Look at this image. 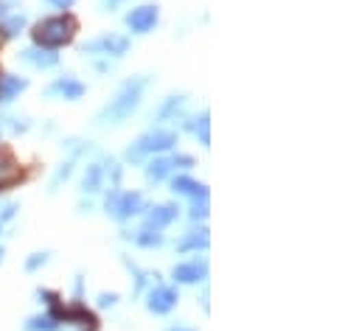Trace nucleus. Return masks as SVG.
Segmentation results:
<instances>
[{
    "mask_svg": "<svg viewBox=\"0 0 362 331\" xmlns=\"http://www.w3.org/2000/svg\"><path fill=\"white\" fill-rule=\"evenodd\" d=\"M127 25L132 28L135 34H146V32H152V28L158 25V6H138L127 14Z\"/></svg>",
    "mask_w": 362,
    "mask_h": 331,
    "instance_id": "nucleus-7",
    "label": "nucleus"
},
{
    "mask_svg": "<svg viewBox=\"0 0 362 331\" xmlns=\"http://www.w3.org/2000/svg\"><path fill=\"white\" fill-rule=\"evenodd\" d=\"M71 171H73V160H68V163L59 166V171H56V174H53V180H51V191H56V188H59V183L71 177Z\"/></svg>",
    "mask_w": 362,
    "mask_h": 331,
    "instance_id": "nucleus-21",
    "label": "nucleus"
},
{
    "mask_svg": "<svg viewBox=\"0 0 362 331\" xmlns=\"http://www.w3.org/2000/svg\"><path fill=\"white\" fill-rule=\"evenodd\" d=\"M20 59H23V62H28V65H34V68H53L59 62V56L51 53V51H45V48H28V51L20 53Z\"/></svg>",
    "mask_w": 362,
    "mask_h": 331,
    "instance_id": "nucleus-12",
    "label": "nucleus"
},
{
    "mask_svg": "<svg viewBox=\"0 0 362 331\" xmlns=\"http://www.w3.org/2000/svg\"><path fill=\"white\" fill-rule=\"evenodd\" d=\"M174 219H177V205H155V208H149L143 228H146V230H163V228H169Z\"/></svg>",
    "mask_w": 362,
    "mask_h": 331,
    "instance_id": "nucleus-10",
    "label": "nucleus"
},
{
    "mask_svg": "<svg viewBox=\"0 0 362 331\" xmlns=\"http://www.w3.org/2000/svg\"><path fill=\"white\" fill-rule=\"evenodd\" d=\"M23 25H25V17H23V14H14V17H9V20H6L3 32H6V37H14Z\"/></svg>",
    "mask_w": 362,
    "mask_h": 331,
    "instance_id": "nucleus-23",
    "label": "nucleus"
},
{
    "mask_svg": "<svg viewBox=\"0 0 362 331\" xmlns=\"http://www.w3.org/2000/svg\"><path fill=\"white\" fill-rule=\"evenodd\" d=\"M177 289L174 286H155L152 292H149V300H146V306L152 315H169L174 306H177Z\"/></svg>",
    "mask_w": 362,
    "mask_h": 331,
    "instance_id": "nucleus-6",
    "label": "nucleus"
},
{
    "mask_svg": "<svg viewBox=\"0 0 362 331\" xmlns=\"http://www.w3.org/2000/svg\"><path fill=\"white\" fill-rule=\"evenodd\" d=\"M143 208V197L138 191H112L107 197V214L112 219H130Z\"/></svg>",
    "mask_w": 362,
    "mask_h": 331,
    "instance_id": "nucleus-4",
    "label": "nucleus"
},
{
    "mask_svg": "<svg viewBox=\"0 0 362 331\" xmlns=\"http://www.w3.org/2000/svg\"><path fill=\"white\" fill-rule=\"evenodd\" d=\"M101 183H104V166L101 163H90L84 169V177H82V191L96 194L101 188Z\"/></svg>",
    "mask_w": 362,
    "mask_h": 331,
    "instance_id": "nucleus-14",
    "label": "nucleus"
},
{
    "mask_svg": "<svg viewBox=\"0 0 362 331\" xmlns=\"http://www.w3.org/2000/svg\"><path fill=\"white\" fill-rule=\"evenodd\" d=\"M130 51V40L118 34H104L82 45V53H101V56H124Z\"/></svg>",
    "mask_w": 362,
    "mask_h": 331,
    "instance_id": "nucleus-5",
    "label": "nucleus"
},
{
    "mask_svg": "<svg viewBox=\"0 0 362 331\" xmlns=\"http://www.w3.org/2000/svg\"><path fill=\"white\" fill-rule=\"evenodd\" d=\"M48 3L56 6V9H71V6L76 3V0H48Z\"/></svg>",
    "mask_w": 362,
    "mask_h": 331,
    "instance_id": "nucleus-29",
    "label": "nucleus"
},
{
    "mask_svg": "<svg viewBox=\"0 0 362 331\" xmlns=\"http://www.w3.org/2000/svg\"><path fill=\"white\" fill-rule=\"evenodd\" d=\"M205 264H200V261H191V264H177L174 269H171V275H174V281L177 284H197V281H202L205 278Z\"/></svg>",
    "mask_w": 362,
    "mask_h": 331,
    "instance_id": "nucleus-11",
    "label": "nucleus"
},
{
    "mask_svg": "<svg viewBox=\"0 0 362 331\" xmlns=\"http://www.w3.org/2000/svg\"><path fill=\"white\" fill-rule=\"evenodd\" d=\"M177 143V135L169 130H155V132H146L130 152L127 160H141L143 155H155V152H169V149Z\"/></svg>",
    "mask_w": 362,
    "mask_h": 331,
    "instance_id": "nucleus-3",
    "label": "nucleus"
},
{
    "mask_svg": "<svg viewBox=\"0 0 362 331\" xmlns=\"http://www.w3.org/2000/svg\"><path fill=\"white\" fill-rule=\"evenodd\" d=\"M115 300H118V295H115V292H101V295H99V306H101V309L115 306Z\"/></svg>",
    "mask_w": 362,
    "mask_h": 331,
    "instance_id": "nucleus-26",
    "label": "nucleus"
},
{
    "mask_svg": "<svg viewBox=\"0 0 362 331\" xmlns=\"http://www.w3.org/2000/svg\"><path fill=\"white\" fill-rule=\"evenodd\" d=\"M48 96H59V99H68V101H79L84 96V84L73 76H62V79H56L48 90H45Z\"/></svg>",
    "mask_w": 362,
    "mask_h": 331,
    "instance_id": "nucleus-9",
    "label": "nucleus"
},
{
    "mask_svg": "<svg viewBox=\"0 0 362 331\" xmlns=\"http://www.w3.org/2000/svg\"><path fill=\"white\" fill-rule=\"evenodd\" d=\"M59 328V320H53L51 315H37L25 323V331H56Z\"/></svg>",
    "mask_w": 362,
    "mask_h": 331,
    "instance_id": "nucleus-18",
    "label": "nucleus"
},
{
    "mask_svg": "<svg viewBox=\"0 0 362 331\" xmlns=\"http://www.w3.org/2000/svg\"><path fill=\"white\" fill-rule=\"evenodd\" d=\"M76 28H79L76 17H71V14H59V17L40 20V23L34 25L32 37H34L37 48L53 51V48H62V45H68V42L73 40V34H76Z\"/></svg>",
    "mask_w": 362,
    "mask_h": 331,
    "instance_id": "nucleus-2",
    "label": "nucleus"
},
{
    "mask_svg": "<svg viewBox=\"0 0 362 331\" xmlns=\"http://www.w3.org/2000/svg\"><path fill=\"white\" fill-rule=\"evenodd\" d=\"M135 242H138L141 247H160V245H163V236H160L158 230H146V228H143V230L135 236Z\"/></svg>",
    "mask_w": 362,
    "mask_h": 331,
    "instance_id": "nucleus-20",
    "label": "nucleus"
},
{
    "mask_svg": "<svg viewBox=\"0 0 362 331\" xmlns=\"http://www.w3.org/2000/svg\"><path fill=\"white\" fill-rule=\"evenodd\" d=\"M191 132L200 138V143H202V146H208V143H210V121H208V112H202L200 118H194Z\"/></svg>",
    "mask_w": 362,
    "mask_h": 331,
    "instance_id": "nucleus-19",
    "label": "nucleus"
},
{
    "mask_svg": "<svg viewBox=\"0 0 362 331\" xmlns=\"http://www.w3.org/2000/svg\"><path fill=\"white\" fill-rule=\"evenodd\" d=\"M183 101L186 99H180V96H171L166 104H163V110H160V118H169V115H177L180 110H183Z\"/></svg>",
    "mask_w": 362,
    "mask_h": 331,
    "instance_id": "nucleus-22",
    "label": "nucleus"
},
{
    "mask_svg": "<svg viewBox=\"0 0 362 331\" xmlns=\"http://www.w3.org/2000/svg\"><path fill=\"white\" fill-rule=\"evenodd\" d=\"M171 188L177 194H186V197H194V199H208V188L200 186V183H194L191 177H177L174 183H171Z\"/></svg>",
    "mask_w": 362,
    "mask_h": 331,
    "instance_id": "nucleus-15",
    "label": "nucleus"
},
{
    "mask_svg": "<svg viewBox=\"0 0 362 331\" xmlns=\"http://www.w3.org/2000/svg\"><path fill=\"white\" fill-rule=\"evenodd\" d=\"M6 14H9V9H6V0H0V20H6Z\"/></svg>",
    "mask_w": 362,
    "mask_h": 331,
    "instance_id": "nucleus-30",
    "label": "nucleus"
},
{
    "mask_svg": "<svg viewBox=\"0 0 362 331\" xmlns=\"http://www.w3.org/2000/svg\"><path fill=\"white\" fill-rule=\"evenodd\" d=\"M171 166H177V169H191L194 166V158H189V155H174L171 158Z\"/></svg>",
    "mask_w": 362,
    "mask_h": 331,
    "instance_id": "nucleus-25",
    "label": "nucleus"
},
{
    "mask_svg": "<svg viewBox=\"0 0 362 331\" xmlns=\"http://www.w3.org/2000/svg\"><path fill=\"white\" fill-rule=\"evenodd\" d=\"M43 264H48V253H34L32 258L25 261V269H28V273H37Z\"/></svg>",
    "mask_w": 362,
    "mask_h": 331,
    "instance_id": "nucleus-24",
    "label": "nucleus"
},
{
    "mask_svg": "<svg viewBox=\"0 0 362 331\" xmlns=\"http://www.w3.org/2000/svg\"><path fill=\"white\" fill-rule=\"evenodd\" d=\"M208 217V205H205V199H202V205L197 202L194 208H191V219H205Z\"/></svg>",
    "mask_w": 362,
    "mask_h": 331,
    "instance_id": "nucleus-27",
    "label": "nucleus"
},
{
    "mask_svg": "<svg viewBox=\"0 0 362 331\" xmlns=\"http://www.w3.org/2000/svg\"><path fill=\"white\" fill-rule=\"evenodd\" d=\"M146 90V79L143 76H135V79H127L121 84L118 96L99 112V124H121L141 107V96Z\"/></svg>",
    "mask_w": 362,
    "mask_h": 331,
    "instance_id": "nucleus-1",
    "label": "nucleus"
},
{
    "mask_svg": "<svg viewBox=\"0 0 362 331\" xmlns=\"http://www.w3.org/2000/svg\"><path fill=\"white\" fill-rule=\"evenodd\" d=\"M0 261H3V250H0Z\"/></svg>",
    "mask_w": 362,
    "mask_h": 331,
    "instance_id": "nucleus-32",
    "label": "nucleus"
},
{
    "mask_svg": "<svg viewBox=\"0 0 362 331\" xmlns=\"http://www.w3.org/2000/svg\"><path fill=\"white\" fill-rule=\"evenodd\" d=\"M14 210H17V205H6V208H3V214H0V225L9 222V219L14 217Z\"/></svg>",
    "mask_w": 362,
    "mask_h": 331,
    "instance_id": "nucleus-28",
    "label": "nucleus"
},
{
    "mask_svg": "<svg viewBox=\"0 0 362 331\" xmlns=\"http://www.w3.org/2000/svg\"><path fill=\"white\" fill-rule=\"evenodd\" d=\"M20 180H23L20 163L12 158V152L0 149V191H6V188H12V186H17Z\"/></svg>",
    "mask_w": 362,
    "mask_h": 331,
    "instance_id": "nucleus-8",
    "label": "nucleus"
},
{
    "mask_svg": "<svg viewBox=\"0 0 362 331\" xmlns=\"http://www.w3.org/2000/svg\"><path fill=\"white\" fill-rule=\"evenodd\" d=\"M169 171H171V160H166V158H155L152 163L146 166V180H149V183H160V180H163Z\"/></svg>",
    "mask_w": 362,
    "mask_h": 331,
    "instance_id": "nucleus-16",
    "label": "nucleus"
},
{
    "mask_svg": "<svg viewBox=\"0 0 362 331\" xmlns=\"http://www.w3.org/2000/svg\"><path fill=\"white\" fill-rule=\"evenodd\" d=\"M200 247H208V233H205V230L191 233V236H186V238H180V242H177V250H180V253L200 250Z\"/></svg>",
    "mask_w": 362,
    "mask_h": 331,
    "instance_id": "nucleus-17",
    "label": "nucleus"
},
{
    "mask_svg": "<svg viewBox=\"0 0 362 331\" xmlns=\"http://www.w3.org/2000/svg\"><path fill=\"white\" fill-rule=\"evenodd\" d=\"M25 87H28V79H20V76H0V101L17 99Z\"/></svg>",
    "mask_w": 362,
    "mask_h": 331,
    "instance_id": "nucleus-13",
    "label": "nucleus"
},
{
    "mask_svg": "<svg viewBox=\"0 0 362 331\" xmlns=\"http://www.w3.org/2000/svg\"><path fill=\"white\" fill-rule=\"evenodd\" d=\"M166 331H194V328H186V326H171V328H166Z\"/></svg>",
    "mask_w": 362,
    "mask_h": 331,
    "instance_id": "nucleus-31",
    "label": "nucleus"
}]
</instances>
